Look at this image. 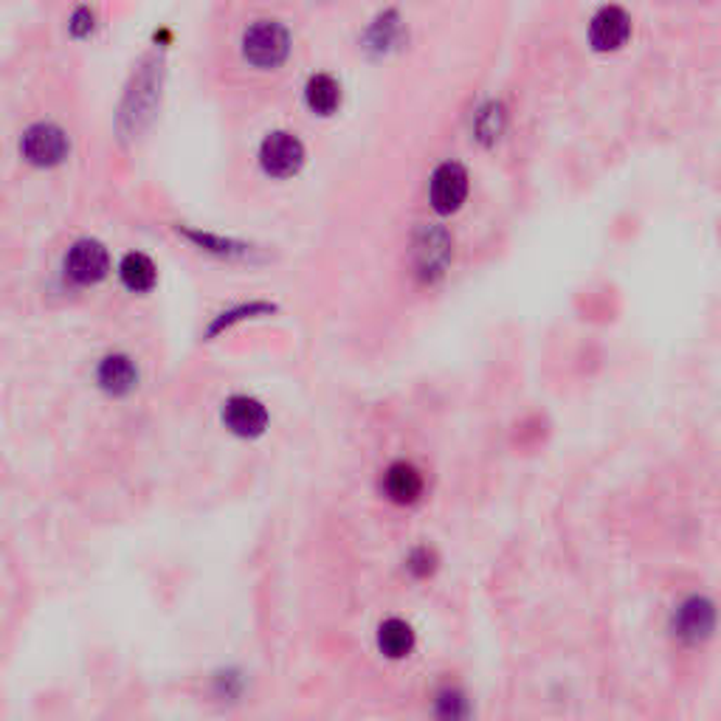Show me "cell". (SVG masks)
<instances>
[{
  "mask_svg": "<svg viewBox=\"0 0 721 721\" xmlns=\"http://www.w3.org/2000/svg\"><path fill=\"white\" fill-rule=\"evenodd\" d=\"M291 49V37L287 28L280 21H254L252 26L243 31V54L248 63L259 65V68H273L280 65Z\"/></svg>",
  "mask_w": 721,
  "mask_h": 721,
  "instance_id": "obj_1",
  "label": "cell"
},
{
  "mask_svg": "<svg viewBox=\"0 0 721 721\" xmlns=\"http://www.w3.org/2000/svg\"><path fill=\"white\" fill-rule=\"evenodd\" d=\"M21 150L26 162L37 164V167H51L68 155V136L63 127L51 125V121H37L23 133Z\"/></svg>",
  "mask_w": 721,
  "mask_h": 721,
  "instance_id": "obj_2",
  "label": "cell"
},
{
  "mask_svg": "<svg viewBox=\"0 0 721 721\" xmlns=\"http://www.w3.org/2000/svg\"><path fill=\"white\" fill-rule=\"evenodd\" d=\"M107 271H111V257L99 240H77L65 254V273L77 285H93V282L105 280Z\"/></svg>",
  "mask_w": 721,
  "mask_h": 721,
  "instance_id": "obj_3",
  "label": "cell"
},
{
  "mask_svg": "<svg viewBox=\"0 0 721 721\" xmlns=\"http://www.w3.org/2000/svg\"><path fill=\"white\" fill-rule=\"evenodd\" d=\"M468 197V172L463 164L446 162L435 169V176L428 181V201L440 215H451L465 204Z\"/></svg>",
  "mask_w": 721,
  "mask_h": 721,
  "instance_id": "obj_4",
  "label": "cell"
},
{
  "mask_svg": "<svg viewBox=\"0 0 721 721\" xmlns=\"http://www.w3.org/2000/svg\"><path fill=\"white\" fill-rule=\"evenodd\" d=\"M716 629V606L708 597L694 595L680 603L673 615V634L687 645L705 643Z\"/></svg>",
  "mask_w": 721,
  "mask_h": 721,
  "instance_id": "obj_5",
  "label": "cell"
},
{
  "mask_svg": "<svg viewBox=\"0 0 721 721\" xmlns=\"http://www.w3.org/2000/svg\"><path fill=\"white\" fill-rule=\"evenodd\" d=\"M451 254H454V243H451V234L440 226H423L417 237H414V262H417V271L426 280H435L446 271V266L451 262Z\"/></svg>",
  "mask_w": 721,
  "mask_h": 721,
  "instance_id": "obj_6",
  "label": "cell"
},
{
  "mask_svg": "<svg viewBox=\"0 0 721 721\" xmlns=\"http://www.w3.org/2000/svg\"><path fill=\"white\" fill-rule=\"evenodd\" d=\"M259 162L266 167V172L276 178L294 176L296 169L305 162V147L294 133L287 130H276V133H268L262 147H259Z\"/></svg>",
  "mask_w": 721,
  "mask_h": 721,
  "instance_id": "obj_7",
  "label": "cell"
},
{
  "mask_svg": "<svg viewBox=\"0 0 721 721\" xmlns=\"http://www.w3.org/2000/svg\"><path fill=\"white\" fill-rule=\"evenodd\" d=\"M631 37V17L620 7H603L589 23V42L595 51H617Z\"/></svg>",
  "mask_w": 721,
  "mask_h": 721,
  "instance_id": "obj_8",
  "label": "cell"
},
{
  "mask_svg": "<svg viewBox=\"0 0 721 721\" xmlns=\"http://www.w3.org/2000/svg\"><path fill=\"white\" fill-rule=\"evenodd\" d=\"M223 423L229 432L237 437H257L266 432L268 412L257 398L248 395H234L223 403Z\"/></svg>",
  "mask_w": 721,
  "mask_h": 721,
  "instance_id": "obj_9",
  "label": "cell"
},
{
  "mask_svg": "<svg viewBox=\"0 0 721 721\" xmlns=\"http://www.w3.org/2000/svg\"><path fill=\"white\" fill-rule=\"evenodd\" d=\"M384 493L392 499L395 504H412L421 499L423 493V477L421 471L414 468L412 463H392L384 474Z\"/></svg>",
  "mask_w": 721,
  "mask_h": 721,
  "instance_id": "obj_10",
  "label": "cell"
},
{
  "mask_svg": "<svg viewBox=\"0 0 721 721\" xmlns=\"http://www.w3.org/2000/svg\"><path fill=\"white\" fill-rule=\"evenodd\" d=\"M96 378L102 384V389H107L111 395H125L130 392L139 381V370L127 356H107L96 370Z\"/></svg>",
  "mask_w": 721,
  "mask_h": 721,
  "instance_id": "obj_11",
  "label": "cell"
},
{
  "mask_svg": "<svg viewBox=\"0 0 721 721\" xmlns=\"http://www.w3.org/2000/svg\"><path fill=\"white\" fill-rule=\"evenodd\" d=\"M378 648L389 659H403L412 654L414 648V631L407 620L400 617H389L378 629Z\"/></svg>",
  "mask_w": 721,
  "mask_h": 721,
  "instance_id": "obj_12",
  "label": "cell"
},
{
  "mask_svg": "<svg viewBox=\"0 0 721 721\" xmlns=\"http://www.w3.org/2000/svg\"><path fill=\"white\" fill-rule=\"evenodd\" d=\"M305 99H308L310 111L316 113H333L338 107V102H342V88H338V82L330 74H316V77L308 79V85H305Z\"/></svg>",
  "mask_w": 721,
  "mask_h": 721,
  "instance_id": "obj_13",
  "label": "cell"
},
{
  "mask_svg": "<svg viewBox=\"0 0 721 721\" xmlns=\"http://www.w3.org/2000/svg\"><path fill=\"white\" fill-rule=\"evenodd\" d=\"M119 273H121V282H125L130 291H150V287L155 285V280H158L153 259L141 252L125 254V259H121V266H119Z\"/></svg>",
  "mask_w": 721,
  "mask_h": 721,
  "instance_id": "obj_14",
  "label": "cell"
},
{
  "mask_svg": "<svg viewBox=\"0 0 721 721\" xmlns=\"http://www.w3.org/2000/svg\"><path fill=\"white\" fill-rule=\"evenodd\" d=\"M432 708H435L437 721H468L471 716L468 696L454 685L440 687L435 694V705H432Z\"/></svg>",
  "mask_w": 721,
  "mask_h": 721,
  "instance_id": "obj_15",
  "label": "cell"
},
{
  "mask_svg": "<svg viewBox=\"0 0 721 721\" xmlns=\"http://www.w3.org/2000/svg\"><path fill=\"white\" fill-rule=\"evenodd\" d=\"M409 569H412L417 578H428V575L437 569V555L428 550V546H417L412 555H409Z\"/></svg>",
  "mask_w": 721,
  "mask_h": 721,
  "instance_id": "obj_16",
  "label": "cell"
},
{
  "mask_svg": "<svg viewBox=\"0 0 721 721\" xmlns=\"http://www.w3.org/2000/svg\"><path fill=\"white\" fill-rule=\"evenodd\" d=\"M93 28V12L91 9H77L74 12V17H70V31L74 35H85V31H91Z\"/></svg>",
  "mask_w": 721,
  "mask_h": 721,
  "instance_id": "obj_17",
  "label": "cell"
}]
</instances>
